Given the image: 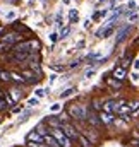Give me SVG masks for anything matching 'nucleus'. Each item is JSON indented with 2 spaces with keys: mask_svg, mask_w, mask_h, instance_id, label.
Listing matches in <instances>:
<instances>
[{
  "mask_svg": "<svg viewBox=\"0 0 139 147\" xmlns=\"http://www.w3.org/2000/svg\"><path fill=\"white\" fill-rule=\"evenodd\" d=\"M67 115L72 118V121H86V116L89 113V106L88 105H79V103H70L67 105Z\"/></svg>",
  "mask_w": 139,
  "mask_h": 147,
  "instance_id": "obj_1",
  "label": "nucleus"
},
{
  "mask_svg": "<svg viewBox=\"0 0 139 147\" xmlns=\"http://www.w3.org/2000/svg\"><path fill=\"white\" fill-rule=\"evenodd\" d=\"M50 134L57 139V142L60 144V147H72V140L65 135V132L62 128H50Z\"/></svg>",
  "mask_w": 139,
  "mask_h": 147,
  "instance_id": "obj_2",
  "label": "nucleus"
},
{
  "mask_svg": "<svg viewBox=\"0 0 139 147\" xmlns=\"http://www.w3.org/2000/svg\"><path fill=\"white\" fill-rule=\"evenodd\" d=\"M62 130L65 132V135L69 137L72 142H77V139L81 137V132L77 130V127L74 125V121H65V123L62 125Z\"/></svg>",
  "mask_w": 139,
  "mask_h": 147,
  "instance_id": "obj_3",
  "label": "nucleus"
},
{
  "mask_svg": "<svg viewBox=\"0 0 139 147\" xmlns=\"http://www.w3.org/2000/svg\"><path fill=\"white\" fill-rule=\"evenodd\" d=\"M86 123H88L89 127L96 128V130H100V128L103 127V123H102V120H100V115H98L96 111H93L91 108H89V113H88V116H86Z\"/></svg>",
  "mask_w": 139,
  "mask_h": 147,
  "instance_id": "obj_4",
  "label": "nucleus"
},
{
  "mask_svg": "<svg viewBox=\"0 0 139 147\" xmlns=\"http://www.w3.org/2000/svg\"><path fill=\"white\" fill-rule=\"evenodd\" d=\"M0 39H2V43H5L7 46H16V45H19V43L22 41V36H21L19 33H10V34L2 36Z\"/></svg>",
  "mask_w": 139,
  "mask_h": 147,
  "instance_id": "obj_5",
  "label": "nucleus"
},
{
  "mask_svg": "<svg viewBox=\"0 0 139 147\" xmlns=\"http://www.w3.org/2000/svg\"><path fill=\"white\" fill-rule=\"evenodd\" d=\"M98 115H100V120H102L103 127H110V125H113V123H115V120H117L113 113H106V111H100Z\"/></svg>",
  "mask_w": 139,
  "mask_h": 147,
  "instance_id": "obj_6",
  "label": "nucleus"
},
{
  "mask_svg": "<svg viewBox=\"0 0 139 147\" xmlns=\"http://www.w3.org/2000/svg\"><path fill=\"white\" fill-rule=\"evenodd\" d=\"M45 121L48 123L50 128H62V125H64V121L59 118V115H50V116H46Z\"/></svg>",
  "mask_w": 139,
  "mask_h": 147,
  "instance_id": "obj_7",
  "label": "nucleus"
},
{
  "mask_svg": "<svg viewBox=\"0 0 139 147\" xmlns=\"http://www.w3.org/2000/svg\"><path fill=\"white\" fill-rule=\"evenodd\" d=\"M112 77L122 82V80L127 77V69H125V67H122V65H117V67L113 69V72H112Z\"/></svg>",
  "mask_w": 139,
  "mask_h": 147,
  "instance_id": "obj_8",
  "label": "nucleus"
},
{
  "mask_svg": "<svg viewBox=\"0 0 139 147\" xmlns=\"http://www.w3.org/2000/svg\"><path fill=\"white\" fill-rule=\"evenodd\" d=\"M33 130H35V132H38L41 137H46V135L50 134V127H48V123H46L45 120H41V121L36 125L35 128H33Z\"/></svg>",
  "mask_w": 139,
  "mask_h": 147,
  "instance_id": "obj_9",
  "label": "nucleus"
},
{
  "mask_svg": "<svg viewBox=\"0 0 139 147\" xmlns=\"http://www.w3.org/2000/svg\"><path fill=\"white\" fill-rule=\"evenodd\" d=\"M131 31H132V26H129V24H127V26H124V28L117 33V39H115V43H117V45H119V43H122V41L127 38V34H129Z\"/></svg>",
  "mask_w": 139,
  "mask_h": 147,
  "instance_id": "obj_10",
  "label": "nucleus"
},
{
  "mask_svg": "<svg viewBox=\"0 0 139 147\" xmlns=\"http://www.w3.org/2000/svg\"><path fill=\"white\" fill-rule=\"evenodd\" d=\"M26 140H28V142H35V144H45V137H41L38 132H35V130H31V132L28 134Z\"/></svg>",
  "mask_w": 139,
  "mask_h": 147,
  "instance_id": "obj_11",
  "label": "nucleus"
},
{
  "mask_svg": "<svg viewBox=\"0 0 139 147\" xmlns=\"http://www.w3.org/2000/svg\"><path fill=\"white\" fill-rule=\"evenodd\" d=\"M45 144H46L48 147H60V144L57 142V139H55L52 134H48V135L45 137Z\"/></svg>",
  "mask_w": 139,
  "mask_h": 147,
  "instance_id": "obj_12",
  "label": "nucleus"
},
{
  "mask_svg": "<svg viewBox=\"0 0 139 147\" xmlns=\"http://www.w3.org/2000/svg\"><path fill=\"white\" fill-rule=\"evenodd\" d=\"M106 84H108L112 89H120V87H122V82L117 80V79H113V77H106Z\"/></svg>",
  "mask_w": 139,
  "mask_h": 147,
  "instance_id": "obj_13",
  "label": "nucleus"
},
{
  "mask_svg": "<svg viewBox=\"0 0 139 147\" xmlns=\"http://www.w3.org/2000/svg\"><path fill=\"white\" fill-rule=\"evenodd\" d=\"M77 144H79V147H93V142H91L88 137H84L82 134H81V137L77 139Z\"/></svg>",
  "mask_w": 139,
  "mask_h": 147,
  "instance_id": "obj_14",
  "label": "nucleus"
},
{
  "mask_svg": "<svg viewBox=\"0 0 139 147\" xmlns=\"http://www.w3.org/2000/svg\"><path fill=\"white\" fill-rule=\"evenodd\" d=\"M10 77H12V82H16V84H28V82H26V79L22 77V74L12 72V74H10Z\"/></svg>",
  "mask_w": 139,
  "mask_h": 147,
  "instance_id": "obj_15",
  "label": "nucleus"
},
{
  "mask_svg": "<svg viewBox=\"0 0 139 147\" xmlns=\"http://www.w3.org/2000/svg\"><path fill=\"white\" fill-rule=\"evenodd\" d=\"M9 96H10V98H12V99H14V101L17 103V101H19V99L22 98V91H19L17 87H14L12 91H9Z\"/></svg>",
  "mask_w": 139,
  "mask_h": 147,
  "instance_id": "obj_16",
  "label": "nucleus"
},
{
  "mask_svg": "<svg viewBox=\"0 0 139 147\" xmlns=\"http://www.w3.org/2000/svg\"><path fill=\"white\" fill-rule=\"evenodd\" d=\"M12 26H14V29H16V31H22V33H26V34H29V33H31V31H29V28H26V26H24V24H21L19 21H16Z\"/></svg>",
  "mask_w": 139,
  "mask_h": 147,
  "instance_id": "obj_17",
  "label": "nucleus"
},
{
  "mask_svg": "<svg viewBox=\"0 0 139 147\" xmlns=\"http://www.w3.org/2000/svg\"><path fill=\"white\" fill-rule=\"evenodd\" d=\"M0 82H12L10 72H7V70H0Z\"/></svg>",
  "mask_w": 139,
  "mask_h": 147,
  "instance_id": "obj_18",
  "label": "nucleus"
},
{
  "mask_svg": "<svg viewBox=\"0 0 139 147\" xmlns=\"http://www.w3.org/2000/svg\"><path fill=\"white\" fill-rule=\"evenodd\" d=\"M69 16H70V24H76V22L79 21V14H77V10H76V9H70Z\"/></svg>",
  "mask_w": 139,
  "mask_h": 147,
  "instance_id": "obj_19",
  "label": "nucleus"
},
{
  "mask_svg": "<svg viewBox=\"0 0 139 147\" xmlns=\"http://www.w3.org/2000/svg\"><path fill=\"white\" fill-rule=\"evenodd\" d=\"M76 91H77L76 87H69V89H65L64 92H60V98H62V99H65V98H69V96H72V94H74Z\"/></svg>",
  "mask_w": 139,
  "mask_h": 147,
  "instance_id": "obj_20",
  "label": "nucleus"
},
{
  "mask_svg": "<svg viewBox=\"0 0 139 147\" xmlns=\"http://www.w3.org/2000/svg\"><path fill=\"white\" fill-rule=\"evenodd\" d=\"M69 33H70V26H64L60 29V39H65V38L69 36Z\"/></svg>",
  "mask_w": 139,
  "mask_h": 147,
  "instance_id": "obj_21",
  "label": "nucleus"
},
{
  "mask_svg": "<svg viewBox=\"0 0 139 147\" xmlns=\"http://www.w3.org/2000/svg\"><path fill=\"white\" fill-rule=\"evenodd\" d=\"M129 108H131V111L134 113V111H138L139 110V99H136V101H131L129 103Z\"/></svg>",
  "mask_w": 139,
  "mask_h": 147,
  "instance_id": "obj_22",
  "label": "nucleus"
},
{
  "mask_svg": "<svg viewBox=\"0 0 139 147\" xmlns=\"http://www.w3.org/2000/svg\"><path fill=\"white\" fill-rule=\"evenodd\" d=\"M7 108H9V103H7V99H5V98H2V99H0V111L7 110Z\"/></svg>",
  "mask_w": 139,
  "mask_h": 147,
  "instance_id": "obj_23",
  "label": "nucleus"
},
{
  "mask_svg": "<svg viewBox=\"0 0 139 147\" xmlns=\"http://www.w3.org/2000/svg\"><path fill=\"white\" fill-rule=\"evenodd\" d=\"M35 94H36V98H43V96L46 94V89H40V87H38L35 91Z\"/></svg>",
  "mask_w": 139,
  "mask_h": 147,
  "instance_id": "obj_24",
  "label": "nucleus"
},
{
  "mask_svg": "<svg viewBox=\"0 0 139 147\" xmlns=\"http://www.w3.org/2000/svg\"><path fill=\"white\" fill-rule=\"evenodd\" d=\"M50 110L53 111V113H57V111H60V110H62V105L55 103V105H52V106H50Z\"/></svg>",
  "mask_w": 139,
  "mask_h": 147,
  "instance_id": "obj_25",
  "label": "nucleus"
},
{
  "mask_svg": "<svg viewBox=\"0 0 139 147\" xmlns=\"http://www.w3.org/2000/svg\"><path fill=\"white\" fill-rule=\"evenodd\" d=\"M55 24H57V26H60V28H62V14H60V12H59V14H57V16H55Z\"/></svg>",
  "mask_w": 139,
  "mask_h": 147,
  "instance_id": "obj_26",
  "label": "nucleus"
},
{
  "mask_svg": "<svg viewBox=\"0 0 139 147\" xmlns=\"http://www.w3.org/2000/svg\"><path fill=\"white\" fill-rule=\"evenodd\" d=\"M28 105H29V106H36V105H40V99H38V98H31V99L28 101Z\"/></svg>",
  "mask_w": 139,
  "mask_h": 147,
  "instance_id": "obj_27",
  "label": "nucleus"
},
{
  "mask_svg": "<svg viewBox=\"0 0 139 147\" xmlns=\"http://www.w3.org/2000/svg\"><path fill=\"white\" fill-rule=\"evenodd\" d=\"M29 115H31V110L24 111V113H22V116H21V121H26V120H28V116H29Z\"/></svg>",
  "mask_w": 139,
  "mask_h": 147,
  "instance_id": "obj_28",
  "label": "nucleus"
},
{
  "mask_svg": "<svg viewBox=\"0 0 139 147\" xmlns=\"http://www.w3.org/2000/svg\"><path fill=\"white\" fill-rule=\"evenodd\" d=\"M134 7H136V2H134V0H131V2L127 3V9H129V10H136Z\"/></svg>",
  "mask_w": 139,
  "mask_h": 147,
  "instance_id": "obj_29",
  "label": "nucleus"
},
{
  "mask_svg": "<svg viewBox=\"0 0 139 147\" xmlns=\"http://www.w3.org/2000/svg\"><path fill=\"white\" fill-rule=\"evenodd\" d=\"M59 38H60V34H57V33H52V34H50V39H52V43H55Z\"/></svg>",
  "mask_w": 139,
  "mask_h": 147,
  "instance_id": "obj_30",
  "label": "nucleus"
},
{
  "mask_svg": "<svg viewBox=\"0 0 139 147\" xmlns=\"http://www.w3.org/2000/svg\"><path fill=\"white\" fill-rule=\"evenodd\" d=\"M131 79H132V80H139V74L138 72H132V74H131Z\"/></svg>",
  "mask_w": 139,
  "mask_h": 147,
  "instance_id": "obj_31",
  "label": "nucleus"
},
{
  "mask_svg": "<svg viewBox=\"0 0 139 147\" xmlns=\"http://www.w3.org/2000/svg\"><path fill=\"white\" fill-rule=\"evenodd\" d=\"M132 65H134V70H139V58L132 62Z\"/></svg>",
  "mask_w": 139,
  "mask_h": 147,
  "instance_id": "obj_32",
  "label": "nucleus"
},
{
  "mask_svg": "<svg viewBox=\"0 0 139 147\" xmlns=\"http://www.w3.org/2000/svg\"><path fill=\"white\" fill-rule=\"evenodd\" d=\"M7 48H9V46H7V45H5V43H0V53H2V51H3V50H7Z\"/></svg>",
  "mask_w": 139,
  "mask_h": 147,
  "instance_id": "obj_33",
  "label": "nucleus"
},
{
  "mask_svg": "<svg viewBox=\"0 0 139 147\" xmlns=\"http://www.w3.org/2000/svg\"><path fill=\"white\" fill-rule=\"evenodd\" d=\"M21 110H22V105H21V106H14V108H12L14 113H17V111H21Z\"/></svg>",
  "mask_w": 139,
  "mask_h": 147,
  "instance_id": "obj_34",
  "label": "nucleus"
},
{
  "mask_svg": "<svg viewBox=\"0 0 139 147\" xmlns=\"http://www.w3.org/2000/svg\"><path fill=\"white\" fill-rule=\"evenodd\" d=\"M93 74H95V70H88V72H86V77H91Z\"/></svg>",
  "mask_w": 139,
  "mask_h": 147,
  "instance_id": "obj_35",
  "label": "nucleus"
},
{
  "mask_svg": "<svg viewBox=\"0 0 139 147\" xmlns=\"http://www.w3.org/2000/svg\"><path fill=\"white\" fill-rule=\"evenodd\" d=\"M136 43H138V45H139V38H138V39H136Z\"/></svg>",
  "mask_w": 139,
  "mask_h": 147,
  "instance_id": "obj_36",
  "label": "nucleus"
},
{
  "mask_svg": "<svg viewBox=\"0 0 139 147\" xmlns=\"http://www.w3.org/2000/svg\"><path fill=\"white\" fill-rule=\"evenodd\" d=\"M0 38H2V36H0Z\"/></svg>",
  "mask_w": 139,
  "mask_h": 147,
  "instance_id": "obj_37",
  "label": "nucleus"
}]
</instances>
